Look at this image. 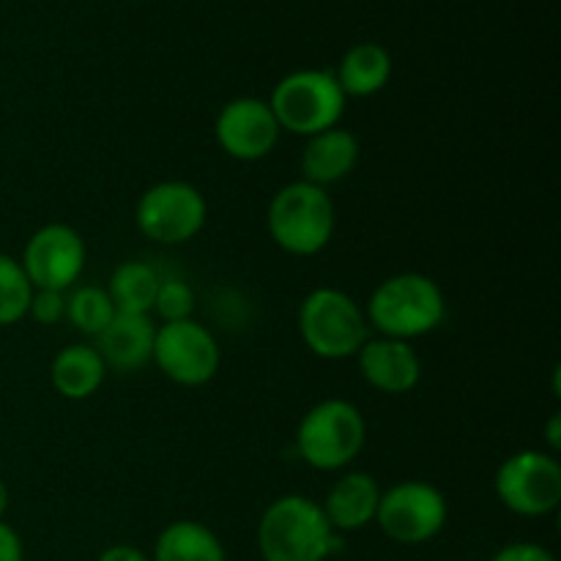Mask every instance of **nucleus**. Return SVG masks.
<instances>
[{"instance_id":"obj_8","label":"nucleus","mask_w":561,"mask_h":561,"mask_svg":"<svg viewBox=\"0 0 561 561\" xmlns=\"http://www.w3.org/2000/svg\"><path fill=\"white\" fill-rule=\"evenodd\" d=\"M449 507L436 485L422 480H405L381 491L376 524L383 535L400 546H422L442 535Z\"/></svg>"},{"instance_id":"obj_22","label":"nucleus","mask_w":561,"mask_h":561,"mask_svg":"<svg viewBox=\"0 0 561 561\" xmlns=\"http://www.w3.org/2000/svg\"><path fill=\"white\" fill-rule=\"evenodd\" d=\"M33 285L16 257L0 252V327H14L27 318Z\"/></svg>"},{"instance_id":"obj_19","label":"nucleus","mask_w":561,"mask_h":561,"mask_svg":"<svg viewBox=\"0 0 561 561\" xmlns=\"http://www.w3.org/2000/svg\"><path fill=\"white\" fill-rule=\"evenodd\" d=\"M151 561H228V553L206 524L173 520L159 531Z\"/></svg>"},{"instance_id":"obj_5","label":"nucleus","mask_w":561,"mask_h":561,"mask_svg":"<svg viewBox=\"0 0 561 561\" xmlns=\"http://www.w3.org/2000/svg\"><path fill=\"white\" fill-rule=\"evenodd\" d=\"M299 334L321 359H348L370 340L365 310L340 288H316L299 307Z\"/></svg>"},{"instance_id":"obj_28","label":"nucleus","mask_w":561,"mask_h":561,"mask_svg":"<svg viewBox=\"0 0 561 561\" xmlns=\"http://www.w3.org/2000/svg\"><path fill=\"white\" fill-rule=\"evenodd\" d=\"M559 433H561V420L559 414H553L551 422H548V444H551V455H557V449L561 447Z\"/></svg>"},{"instance_id":"obj_24","label":"nucleus","mask_w":561,"mask_h":561,"mask_svg":"<svg viewBox=\"0 0 561 561\" xmlns=\"http://www.w3.org/2000/svg\"><path fill=\"white\" fill-rule=\"evenodd\" d=\"M27 316L36 323H42V327H55V323L66 318V296L60 290L33 288Z\"/></svg>"},{"instance_id":"obj_29","label":"nucleus","mask_w":561,"mask_h":561,"mask_svg":"<svg viewBox=\"0 0 561 561\" xmlns=\"http://www.w3.org/2000/svg\"><path fill=\"white\" fill-rule=\"evenodd\" d=\"M5 510H9V485H5L3 477H0V520H3Z\"/></svg>"},{"instance_id":"obj_3","label":"nucleus","mask_w":561,"mask_h":561,"mask_svg":"<svg viewBox=\"0 0 561 561\" xmlns=\"http://www.w3.org/2000/svg\"><path fill=\"white\" fill-rule=\"evenodd\" d=\"M334 203L323 186L310 181H294L285 184L272 197L266 211V228L274 244L283 252L296 257H312L334 236Z\"/></svg>"},{"instance_id":"obj_4","label":"nucleus","mask_w":561,"mask_h":561,"mask_svg":"<svg viewBox=\"0 0 561 561\" xmlns=\"http://www.w3.org/2000/svg\"><path fill=\"white\" fill-rule=\"evenodd\" d=\"M367 442V422L354 403L340 398L321 400L301 416L296 449L318 471H343L354 463Z\"/></svg>"},{"instance_id":"obj_18","label":"nucleus","mask_w":561,"mask_h":561,"mask_svg":"<svg viewBox=\"0 0 561 561\" xmlns=\"http://www.w3.org/2000/svg\"><path fill=\"white\" fill-rule=\"evenodd\" d=\"M389 77H392V55L376 42H362L351 47L334 71V80L343 88L345 99L376 96L387 88Z\"/></svg>"},{"instance_id":"obj_13","label":"nucleus","mask_w":561,"mask_h":561,"mask_svg":"<svg viewBox=\"0 0 561 561\" xmlns=\"http://www.w3.org/2000/svg\"><path fill=\"white\" fill-rule=\"evenodd\" d=\"M359 373L376 392L409 394L422 378L420 354L405 340L376 337L367 340L356 354Z\"/></svg>"},{"instance_id":"obj_6","label":"nucleus","mask_w":561,"mask_h":561,"mask_svg":"<svg viewBox=\"0 0 561 561\" xmlns=\"http://www.w3.org/2000/svg\"><path fill=\"white\" fill-rule=\"evenodd\" d=\"M268 107L279 129L312 137L318 131L340 126L345 113V93L334 80V71L301 69L277 82Z\"/></svg>"},{"instance_id":"obj_14","label":"nucleus","mask_w":561,"mask_h":561,"mask_svg":"<svg viewBox=\"0 0 561 561\" xmlns=\"http://www.w3.org/2000/svg\"><path fill=\"white\" fill-rule=\"evenodd\" d=\"M99 356H102L107 370L137 373L151 362L157 327L151 316H129V312H115L113 321L99 334Z\"/></svg>"},{"instance_id":"obj_15","label":"nucleus","mask_w":561,"mask_h":561,"mask_svg":"<svg viewBox=\"0 0 561 561\" xmlns=\"http://www.w3.org/2000/svg\"><path fill=\"white\" fill-rule=\"evenodd\" d=\"M378 502H381L378 482L365 471H348L329 488L321 510L332 529L345 535V531H359L376 524Z\"/></svg>"},{"instance_id":"obj_1","label":"nucleus","mask_w":561,"mask_h":561,"mask_svg":"<svg viewBox=\"0 0 561 561\" xmlns=\"http://www.w3.org/2000/svg\"><path fill=\"white\" fill-rule=\"evenodd\" d=\"M343 548L337 531L310 496L288 493L263 510L257 551L263 561H327Z\"/></svg>"},{"instance_id":"obj_23","label":"nucleus","mask_w":561,"mask_h":561,"mask_svg":"<svg viewBox=\"0 0 561 561\" xmlns=\"http://www.w3.org/2000/svg\"><path fill=\"white\" fill-rule=\"evenodd\" d=\"M195 310V290L184 279H162L153 299V310L164 323L186 321Z\"/></svg>"},{"instance_id":"obj_16","label":"nucleus","mask_w":561,"mask_h":561,"mask_svg":"<svg viewBox=\"0 0 561 561\" xmlns=\"http://www.w3.org/2000/svg\"><path fill=\"white\" fill-rule=\"evenodd\" d=\"M359 153V137L354 131L332 126V129L307 137V146L301 151V173H305V181L327 190L329 184H337L354 173Z\"/></svg>"},{"instance_id":"obj_7","label":"nucleus","mask_w":561,"mask_h":561,"mask_svg":"<svg viewBox=\"0 0 561 561\" xmlns=\"http://www.w3.org/2000/svg\"><path fill=\"white\" fill-rule=\"evenodd\" d=\"M208 203L190 181H159L148 186L135 208V222L157 244H186L203 230Z\"/></svg>"},{"instance_id":"obj_9","label":"nucleus","mask_w":561,"mask_h":561,"mask_svg":"<svg viewBox=\"0 0 561 561\" xmlns=\"http://www.w3.org/2000/svg\"><path fill=\"white\" fill-rule=\"evenodd\" d=\"M496 496L510 513L520 518H542L561 502V466L557 455L540 449H520L510 455L496 471Z\"/></svg>"},{"instance_id":"obj_17","label":"nucleus","mask_w":561,"mask_h":561,"mask_svg":"<svg viewBox=\"0 0 561 561\" xmlns=\"http://www.w3.org/2000/svg\"><path fill=\"white\" fill-rule=\"evenodd\" d=\"M107 367L93 345L71 343L58 351L49 365V381L53 389L66 400H88L99 392L104 383Z\"/></svg>"},{"instance_id":"obj_21","label":"nucleus","mask_w":561,"mask_h":561,"mask_svg":"<svg viewBox=\"0 0 561 561\" xmlns=\"http://www.w3.org/2000/svg\"><path fill=\"white\" fill-rule=\"evenodd\" d=\"M113 301H110L107 290L99 285H82V288L71 290V296L66 299V321L88 337H99L104 327L113 321Z\"/></svg>"},{"instance_id":"obj_2","label":"nucleus","mask_w":561,"mask_h":561,"mask_svg":"<svg viewBox=\"0 0 561 561\" xmlns=\"http://www.w3.org/2000/svg\"><path fill=\"white\" fill-rule=\"evenodd\" d=\"M447 316V301L438 283L427 274L403 272L387 277L367 301V327L376 329L381 337L411 340L425 337L442 327Z\"/></svg>"},{"instance_id":"obj_11","label":"nucleus","mask_w":561,"mask_h":561,"mask_svg":"<svg viewBox=\"0 0 561 561\" xmlns=\"http://www.w3.org/2000/svg\"><path fill=\"white\" fill-rule=\"evenodd\" d=\"M20 263L33 288L64 294L85 268V241L71 225L49 222L27 239Z\"/></svg>"},{"instance_id":"obj_12","label":"nucleus","mask_w":561,"mask_h":561,"mask_svg":"<svg viewBox=\"0 0 561 561\" xmlns=\"http://www.w3.org/2000/svg\"><path fill=\"white\" fill-rule=\"evenodd\" d=\"M219 148L239 162H257L277 148L279 129L268 102L255 96L230 99L214 124Z\"/></svg>"},{"instance_id":"obj_27","label":"nucleus","mask_w":561,"mask_h":561,"mask_svg":"<svg viewBox=\"0 0 561 561\" xmlns=\"http://www.w3.org/2000/svg\"><path fill=\"white\" fill-rule=\"evenodd\" d=\"M96 561H151V557L135 546H110L99 553Z\"/></svg>"},{"instance_id":"obj_20","label":"nucleus","mask_w":561,"mask_h":561,"mask_svg":"<svg viewBox=\"0 0 561 561\" xmlns=\"http://www.w3.org/2000/svg\"><path fill=\"white\" fill-rule=\"evenodd\" d=\"M159 283H162V277H159L157 268L142 261H129L115 268L104 290H107L115 312L148 316L153 310Z\"/></svg>"},{"instance_id":"obj_26","label":"nucleus","mask_w":561,"mask_h":561,"mask_svg":"<svg viewBox=\"0 0 561 561\" xmlns=\"http://www.w3.org/2000/svg\"><path fill=\"white\" fill-rule=\"evenodd\" d=\"M0 561H25V546L14 526L0 520Z\"/></svg>"},{"instance_id":"obj_25","label":"nucleus","mask_w":561,"mask_h":561,"mask_svg":"<svg viewBox=\"0 0 561 561\" xmlns=\"http://www.w3.org/2000/svg\"><path fill=\"white\" fill-rule=\"evenodd\" d=\"M491 561H557V557L537 542H510Z\"/></svg>"},{"instance_id":"obj_10","label":"nucleus","mask_w":561,"mask_h":561,"mask_svg":"<svg viewBox=\"0 0 561 561\" xmlns=\"http://www.w3.org/2000/svg\"><path fill=\"white\" fill-rule=\"evenodd\" d=\"M153 365L162 370L179 387H206L219 370V343L203 323L173 321L157 327V340H153Z\"/></svg>"}]
</instances>
